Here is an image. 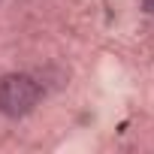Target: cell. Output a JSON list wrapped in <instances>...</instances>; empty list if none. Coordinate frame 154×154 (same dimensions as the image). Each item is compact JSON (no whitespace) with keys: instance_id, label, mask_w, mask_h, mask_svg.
<instances>
[{"instance_id":"6da1fadb","label":"cell","mask_w":154,"mask_h":154,"mask_svg":"<svg viewBox=\"0 0 154 154\" xmlns=\"http://www.w3.org/2000/svg\"><path fill=\"white\" fill-rule=\"evenodd\" d=\"M42 97V88L27 72H6L0 75V115L6 118H24L36 109Z\"/></svg>"},{"instance_id":"7a4b0ae2","label":"cell","mask_w":154,"mask_h":154,"mask_svg":"<svg viewBox=\"0 0 154 154\" xmlns=\"http://www.w3.org/2000/svg\"><path fill=\"white\" fill-rule=\"evenodd\" d=\"M142 9H145L148 15H154V0H142Z\"/></svg>"}]
</instances>
